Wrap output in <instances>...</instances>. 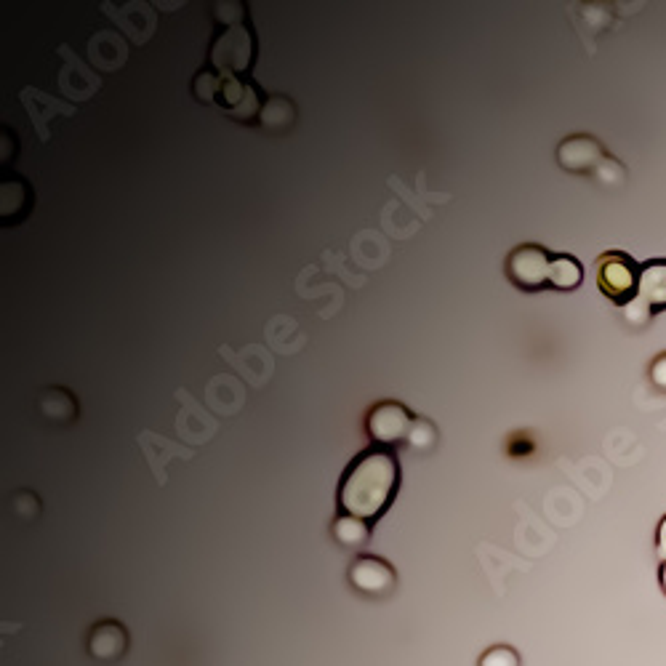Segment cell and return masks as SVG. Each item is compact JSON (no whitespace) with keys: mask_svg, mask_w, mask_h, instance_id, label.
<instances>
[{"mask_svg":"<svg viewBox=\"0 0 666 666\" xmlns=\"http://www.w3.org/2000/svg\"><path fill=\"white\" fill-rule=\"evenodd\" d=\"M661 589H664V595H666V563L661 565Z\"/></svg>","mask_w":666,"mask_h":666,"instance_id":"obj_15","label":"cell"},{"mask_svg":"<svg viewBox=\"0 0 666 666\" xmlns=\"http://www.w3.org/2000/svg\"><path fill=\"white\" fill-rule=\"evenodd\" d=\"M413 424H416V416L403 403L387 400V403L373 405L371 411H368L365 432L381 448H392L397 443H408Z\"/></svg>","mask_w":666,"mask_h":666,"instance_id":"obj_5","label":"cell"},{"mask_svg":"<svg viewBox=\"0 0 666 666\" xmlns=\"http://www.w3.org/2000/svg\"><path fill=\"white\" fill-rule=\"evenodd\" d=\"M648 373H651L653 387L661 389V392H666V352L653 360L651 371H648Z\"/></svg>","mask_w":666,"mask_h":666,"instance_id":"obj_13","label":"cell"},{"mask_svg":"<svg viewBox=\"0 0 666 666\" xmlns=\"http://www.w3.org/2000/svg\"><path fill=\"white\" fill-rule=\"evenodd\" d=\"M349 581L365 595H384L395 584V571L379 557H357L349 568Z\"/></svg>","mask_w":666,"mask_h":666,"instance_id":"obj_7","label":"cell"},{"mask_svg":"<svg viewBox=\"0 0 666 666\" xmlns=\"http://www.w3.org/2000/svg\"><path fill=\"white\" fill-rule=\"evenodd\" d=\"M584 283V267L576 256L552 254V267H549V291H563L571 294Z\"/></svg>","mask_w":666,"mask_h":666,"instance_id":"obj_8","label":"cell"},{"mask_svg":"<svg viewBox=\"0 0 666 666\" xmlns=\"http://www.w3.org/2000/svg\"><path fill=\"white\" fill-rule=\"evenodd\" d=\"M557 160H560V166L573 171V174H587V171H595L597 166H603L605 152L600 142H595L592 136H571V139H565L560 144Z\"/></svg>","mask_w":666,"mask_h":666,"instance_id":"obj_6","label":"cell"},{"mask_svg":"<svg viewBox=\"0 0 666 666\" xmlns=\"http://www.w3.org/2000/svg\"><path fill=\"white\" fill-rule=\"evenodd\" d=\"M400 488V461L392 448L371 445L349 461L339 480L341 515L357 517L365 523L379 520L395 501Z\"/></svg>","mask_w":666,"mask_h":666,"instance_id":"obj_1","label":"cell"},{"mask_svg":"<svg viewBox=\"0 0 666 666\" xmlns=\"http://www.w3.org/2000/svg\"><path fill=\"white\" fill-rule=\"evenodd\" d=\"M432 443H435V429H432V424L424 419H416V424H413L411 429V437H408V445H413V448H429Z\"/></svg>","mask_w":666,"mask_h":666,"instance_id":"obj_11","label":"cell"},{"mask_svg":"<svg viewBox=\"0 0 666 666\" xmlns=\"http://www.w3.org/2000/svg\"><path fill=\"white\" fill-rule=\"evenodd\" d=\"M480 666H517V656L512 648H491L483 656Z\"/></svg>","mask_w":666,"mask_h":666,"instance_id":"obj_12","label":"cell"},{"mask_svg":"<svg viewBox=\"0 0 666 666\" xmlns=\"http://www.w3.org/2000/svg\"><path fill=\"white\" fill-rule=\"evenodd\" d=\"M368 533H371L368 531V523L357 520V517L339 515L333 520V536H336V541L344 544V547H360V544L368 541Z\"/></svg>","mask_w":666,"mask_h":666,"instance_id":"obj_10","label":"cell"},{"mask_svg":"<svg viewBox=\"0 0 666 666\" xmlns=\"http://www.w3.org/2000/svg\"><path fill=\"white\" fill-rule=\"evenodd\" d=\"M595 278L600 294L616 307H629L637 299L640 286V267L624 251H608L597 259Z\"/></svg>","mask_w":666,"mask_h":666,"instance_id":"obj_2","label":"cell"},{"mask_svg":"<svg viewBox=\"0 0 666 666\" xmlns=\"http://www.w3.org/2000/svg\"><path fill=\"white\" fill-rule=\"evenodd\" d=\"M659 555L664 557V563H666V517L659 525Z\"/></svg>","mask_w":666,"mask_h":666,"instance_id":"obj_14","label":"cell"},{"mask_svg":"<svg viewBox=\"0 0 666 666\" xmlns=\"http://www.w3.org/2000/svg\"><path fill=\"white\" fill-rule=\"evenodd\" d=\"M549 267H552V254H549L544 246H536V243L517 246L515 251L507 256V264H504L512 286L525 291V294H541V291H547Z\"/></svg>","mask_w":666,"mask_h":666,"instance_id":"obj_3","label":"cell"},{"mask_svg":"<svg viewBox=\"0 0 666 666\" xmlns=\"http://www.w3.org/2000/svg\"><path fill=\"white\" fill-rule=\"evenodd\" d=\"M126 648V635L115 624H102L91 637V653L99 659H112Z\"/></svg>","mask_w":666,"mask_h":666,"instance_id":"obj_9","label":"cell"},{"mask_svg":"<svg viewBox=\"0 0 666 666\" xmlns=\"http://www.w3.org/2000/svg\"><path fill=\"white\" fill-rule=\"evenodd\" d=\"M659 312H666V259H651L640 264L637 299L627 307V320L643 326Z\"/></svg>","mask_w":666,"mask_h":666,"instance_id":"obj_4","label":"cell"}]
</instances>
